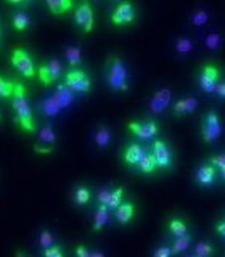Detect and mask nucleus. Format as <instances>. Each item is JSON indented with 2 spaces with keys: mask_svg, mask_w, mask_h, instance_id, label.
<instances>
[{
  "mask_svg": "<svg viewBox=\"0 0 225 257\" xmlns=\"http://www.w3.org/2000/svg\"><path fill=\"white\" fill-rule=\"evenodd\" d=\"M173 249L171 245H161L153 252V257H173Z\"/></svg>",
  "mask_w": 225,
  "mask_h": 257,
  "instance_id": "36",
  "label": "nucleus"
},
{
  "mask_svg": "<svg viewBox=\"0 0 225 257\" xmlns=\"http://www.w3.org/2000/svg\"><path fill=\"white\" fill-rule=\"evenodd\" d=\"M167 230L174 238H179L188 234V226L184 220L179 219V217H173V219L169 220Z\"/></svg>",
  "mask_w": 225,
  "mask_h": 257,
  "instance_id": "18",
  "label": "nucleus"
},
{
  "mask_svg": "<svg viewBox=\"0 0 225 257\" xmlns=\"http://www.w3.org/2000/svg\"><path fill=\"white\" fill-rule=\"evenodd\" d=\"M192 240H193V237L189 233L183 235V237L174 238L173 243H171V249H173L174 256L184 253V252L189 248L190 244H192Z\"/></svg>",
  "mask_w": 225,
  "mask_h": 257,
  "instance_id": "19",
  "label": "nucleus"
},
{
  "mask_svg": "<svg viewBox=\"0 0 225 257\" xmlns=\"http://www.w3.org/2000/svg\"><path fill=\"white\" fill-rule=\"evenodd\" d=\"M111 196H112V190L109 189H104L102 192H99L98 194V202H99V205H104L108 207L109 202H111Z\"/></svg>",
  "mask_w": 225,
  "mask_h": 257,
  "instance_id": "38",
  "label": "nucleus"
},
{
  "mask_svg": "<svg viewBox=\"0 0 225 257\" xmlns=\"http://www.w3.org/2000/svg\"><path fill=\"white\" fill-rule=\"evenodd\" d=\"M44 257H64L59 245H52L49 248L44 249Z\"/></svg>",
  "mask_w": 225,
  "mask_h": 257,
  "instance_id": "39",
  "label": "nucleus"
},
{
  "mask_svg": "<svg viewBox=\"0 0 225 257\" xmlns=\"http://www.w3.org/2000/svg\"><path fill=\"white\" fill-rule=\"evenodd\" d=\"M123 196H124V188L123 187H117L116 189L112 190V196H111V202H109L108 208L109 210H116L119 206L123 203Z\"/></svg>",
  "mask_w": 225,
  "mask_h": 257,
  "instance_id": "34",
  "label": "nucleus"
},
{
  "mask_svg": "<svg viewBox=\"0 0 225 257\" xmlns=\"http://www.w3.org/2000/svg\"><path fill=\"white\" fill-rule=\"evenodd\" d=\"M43 111L48 116H54L61 111V107L58 105L57 100L54 99V96H49L43 102Z\"/></svg>",
  "mask_w": 225,
  "mask_h": 257,
  "instance_id": "28",
  "label": "nucleus"
},
{
  "mask_svg": "<svg viewBox=\"0 0 225 257\" xmlns=\"http://www.w3.org/2000/svg\"><path fill=\"white\" fill-rule=\"evenodd\" d=\"M222 123L220 116L215 111H208L203 116L201 123V135L206 144H212L221 137Z\"/></svg>",
  "mask_w": 225,
  "mask_h": 257,
  "instance_id": "3",
  "label": "nucleus"
},
{
  "mask_svg": "<svg viewBox=\"0 0 225 257\" xmlns=\"http://www.w3.org/2000/svg\"><path fill=\"white\" fill-rule=\"evenodd\" d=\"M137 167H138V170H139V171H142L143 174L153 173L156 167H157V165H156V160H155V157H153V155H147L146 158L142 161L141 164L137 165Z\"/></svg>",
  "mask_w": 225,
  "mask_h": 257,
  "instance_id": "26",
  "label": "nucleus"
},
{
  "mask_svg": "<svg viewBox=\"0 0 225 257\" xmlns=\"http://www.w3.org/2000/svg\"><path fill=\"white\" fill-rule=\"evenodd\" d=\"M90 201V190L86 187H77L75 192V203L79 206L86 205Z\"/></svg>",
  "mask_w": 225,
  "mask_h": 257,
  "instance_id": "30",
  "label": "nucleus"
},
{
  "mask_svg": "<svg viewBox=\"0 0 225 257\" xmlns=\"http://www.w3.org/2000/svg\"><path fill=\"white\" fill-rule=\"evenodd\" d=\"M224 257H225V256H224Z\"/></svg>",
  "mask_w": 225,
  "mask_h": 257,
  "instance_id": "46",
  "label": "nucleus"
},
{
  "mask_svg": "<svg viewBox=\"0 0 225 257\" xmlns=\"http://www.w3.org/2000/svg\"><path fill=\"white\" fill-rule=\"evenodd\" d=\"M12 107L16 112V116L18 118L21 127L26 130V132H35V125L32 120L31 108H30L29 103L26 98V90H25L24 85L20 82H15V93L12 96Z\"/></svg>",
  "mask_w": 225,
  "mask_h": 257,
  "instance_id": "1",
  "label": "nucleus"
},
{
  "mask_svg": "<svg viewBox=\"0 0 225 257\" xmlns=\"http://www.w3.org/2000/svg\"><path fill=\"white\" fill-rule=\"evenodd\" d=\"M175 48L178 50V53H180V54H189L193 50V48H194V44H193V40L190 38H188V36H181V38H179L176 40Z\"/></svg>",
  "mask_w": 225,
  "mask_h": 257,
  "instance_id": "25",
  "label": "nucleus"
},
{
  "mask_svg": "<svg viewBox=\"0 0 225 257\" xmlns=\"http://www.w3.org/2000/svg\"><path fill=\"white\" fill-rule=\"evenodd\" d=\"M30 25V17L27 13L25 12H17L13 17V26L18 31H24L29 27Z\"/></svg>",
  "mask_w": 225,
  "mask_h": 257,
  "instance_id": "27",
  "label": "nucleus"
},
{
  "mask_svg": "<svg viewBox=\"0 0 225 257\" xmlns=\"http://www.w3.org/2000/svg\"><path fill=\"white\" fill-rule=\"evenodd\" d=\"M198 108V100L193 96H188V98H183V99H179L178 102L174 104L173 112L175 116L181 117L185 116V114H190Z\"/></svg>",
  "mask_w": 225,
  "mask_h": 257,
  "instance_id": "14",
  "label": "nucleus"
},
{
  "mask_svg": "<svg viewBox=\"0 0 225 257\" xmlns=\"http://www.w3.org/2000/svg\"><path fill=\"white\" fill-rule=\"evenodd\" d=\"M72 90H70V89L66 86V85H59L58 89H57V93L54 94V99L57 100V103H58V105L62 108H64V107H67L68 104H70L71 102H72V93H71Z\"/></svg>",
  "mask_w": 225,
  "mask_h": 257,
  "instance_id": "21",
  "label": "nucleus"
},
{
  "mask_svg": "<svg viewBox=\"0 0 225 257\" xmlns=\"http://www.w3.org/2000/svg\"><path fill=\"white\" fill-rule=\"evenodd\" d=\"M208 20H210V15L206 11H196L190 16V22H192L193 26L197 27L205 26L208 22Z\"/></svg>",
  "mask_w": 225,
  "mask_h": 257,
  "instance_id": "29",
  "label": "nucleus"
},
{
  "mask_svg": "<svg viewBox=\"0 0 225 257\" xmlns=\"http://www.w3.org/2000/svg\"><path fill=\"white\" fill-rule=\"evenodd\" d=\"M210 164L212 165L217 171H219V170L225 169V155L212 156V157L210 158Z\"/></svg>",
  "mask_w": 225,
  "mask_h": 257,
  "instance_id": "37",
  "label": "nucleus"
},
{
  "mask_svg": "<svg viewBox=\"0 0 225 257\" xmlns=\"http://www.w3.org/2000/svg\"><path fill=\"white\" fill-rule=\"evenodd\" d=\"M205 45L210 50H217L222 45V36L219 32H210L205 38Z\"/></svg>",
  "mask_w": 225,
  "mask_h": 257,
  "instance_id": "24",
  "label": "nucleus"
},
{
  "mask_svg": "<svg viewBox=\"0 0 225 257\" xmlns=\"http://www.w3.org/2000/svg\"><path fill=\"white\" fill-rule=\"evenodd\" d=\"M73 3L71 0H48L47 7L53 15H62L72 8Z\"/></svg>",
  "mask_w": 225,
  "mask_h": 257,
  "instance_id": "20",
  "label": "nucleus"
},
{
  "mask_svg": "<svg viewBox=\"0 0 225 257\" xmlns=\"http://www.w3.org/2000/svg\"><path fill=\"white\" fill-rule=\"evenodd\" d=\"M39 141L45 144H53L56 142V134H54V130L52 128V126L47 125L45 127L41 128Z\"/></svg>",
  "mask_w": 225,
  "mask_h": 257,
  "instance_id": "32",
  "label": "nucleus"
},
{
  "mask_svg": "<svg viewBox=\"0 0 225 257\" xmlns=\"http://www.w3.org/2000/svg\"><path fill=\"white\" fill-rule=\"evenodd\" d=\"M54 243V239H53V235L50 231L48 230H43L40 233V245L43 247L44 249L49 248V247H52V245Z\"/></svg>",
  "mask_w": 225,
  "mask_h": 257,
  "instance_id": "35",
  "label": "nucleus"
},
{
  "mask_svg": "<svg viewBox=\"0 0 225 257\" xmlns=\"http://www.w3.org/2000/svg\"><path fill=\"white\" fill-rule=\"evenodd\" d=\"M109 220V208L104 205H99L95 211L93 222V231H100Z\"/></svg>",
  "mask_w": 225,
  "mask_h": 257,
  "instance_id": "17",
  "label": "nucleus"
},
{
  "mask_svg": "<svg viewBox=\"0 0 225 257\" xmlns=\"http://www.w3.org/2000/svg\"><path fill=\"white\" fill-rule=\"evenodd\" d=\"M184 257H198V256H197L196 253H190V254H187V256H184Z\"/></svg>",
  "mask_w": 225,
  "mask_h": 257,
  "instance_id": "45",
  "label": "nucleus"
},
{
  "mask_svg": "<svg viewBox=\"0 0 225 257\" xmlns=\"http://www.w3.org/2000/svg\"><path fill=\"white\" fill-rule=\"evenodd\" d=\"M135 18V11L132 3L123 2L116 7L111 16L112 25L115 26H121V25L132 24Z\"/></svg>",
  "mask_w": 225,
  "mask_h": 257,
  "instance_id": "8",
  "label": "nucleus"
},
{
  "mask_svg": "<svg viewBox=\"0 0 225 257\" xmlns=\"http://www.w3.org/2000/svg\"><path fill=\"white\" fill-rule=\"evenodd\" d=\"M90 257H105V256L100 251H93L90 252Z\"/></svg>",
  "mask_w": 225,
  "mask_h": 257,
  "instance_id": "43",
  "label": "nucleus"
},
{
  "mask_svg": "<svg viewBox=\"0 0 225 257\" xmlns=\"http://www.w3.org/2000/svg\"><path fill=\"white\" fill-rule=\"evenodd\" d=\"M128 128L133 135H135L139 139H143V141L153 138L160 130L158 123L155 122V121H148V122L132 121V122L128 123Z\"/></svg>",
  "mask_w": 225,
  "mask_h": 257,
  "instance_id": "7",
  "label": "nucleus"
},
{
  "mask_svg": "<svg viewBox=\"0 0 225 257\" xmlns=\"http://www.w3.org/2000/svg\"><path fill=\"white\" fill-rule=\"evenodd\" d=\"M39 79L44 85H49L50 82L56 81L61 77L62 75V66L57 59L47 62V63L41 64L39 67Z\"/></svg>",
  "mask_w": 225,
  "mask_h": 257,
  "instance_id": "11",
  "label": "nucleus"
},
{
  "mask_svg": "<svg viewBox=\"0 0 225 257\" xmlns=\"http://www.w3.org/2000/svg\"><path fill=\"white\" fill-rule=\"evenodd\" d=\"M220 81V71L216 64L206 63L198 72V85L202 90L207 94L215 93Z\"/></svg>",
  "mask_w": 225,
  "mask_h": 257,
  "instance_id": "4",
  "label": "nucleus"
},
{
  "mask_svg": "<svg viewBox=\"0 0 225 257\" xmlns=\"http://www.w3.org/2000/svg\"><path fill=\"white\" fill-rule=\"evenodd\" d=\"M66 58L71 66H77L81 62V50L77 47H70L66 50Z\"/></svg>",
  "mask_w": 225,
  "mask_h": 257,
  "instance_id": "31",
  "label": "nucleus"
},
{
  "mask_svg": "<svg viewBox=\"0 0 225 257\" xmlns=\"http://www.w3.org/2000/svg\"><path fill=\"white\" fill-rule=\"evenodd\" d=\"M215 229H216L217 234H219L220 237H222L225 239V220H221V221L217 222Z\"/></svg>",
  "mask_w": 225,
  "mask_h": 257,
  "instance_id": "42",
  "label": "nucleus"
},
{
  "mask_svg": "<svg viewBox=\"0 0 225 257\" xmlns=\"http://www.w3.org/2000/svg\"><path fill=\"white\" fill-rule=\"evenodd\" d=\"M152 155L158 169H169L173 165V152L164 141H156L153 143Z\"/></svg>",
  "mask_w": 225,
  "mask_h": 257,
  "instance_id": "10",
  "label": "nucleus"
},
{
  "mask_svg": "<svg viewBox=\"0 0 225 257\" xmlns=\"http://www.w3.org/2000/svg\"><path fill=\"white\" fill-rule=\"evenodd\" d=\"M148 153L146 152V149L141 146V144H130L124 152V161L128 165H139L142 161L146 158Z\"/></svg>",
  "mask_w": 225,
  "mask_h": 257,
  "instance_id": "13",
  "label": "nucleus"
},
{
  "mask_svg": "<svg viewBox=\"0 0 225 257\" xmlns=\"http://www.w3.org/2000/svg\"><path fill=\"white\" fill-rule=\"evenodd\" d=\"M217 173H219L220 178H221L222 180H225V169H222V170H219V171H217Z\"/></svg>",
  "mask_w": 225,
  "mask_h": 257,
  "instance_id": "44",
  "label": "nucleus"
},
{
  "mask_svg": "<svg viewBox=\"0 0 225 257\" xmlns=\"http://www.w3.org/2000/svg\"><path fill=\"white\" fill-rule=\"evenodd\" d=\"M217 170L211 164H203L197 169L196 180L201 187H211L215 183Z\"/></svg>",
  "mask_w": 225,
  "mask_h": 257,
  "instance_id": "12",
  "label": "nucleus"
},
{
  "mask_svg": "<svg viewBox=\"0 0 225 257\" xmlns=\"http://www.w3.org/2000/svg\"><path fill=\"white\" fill-rule=\"evenodd\" d=\"M75 254L76 257H90V252L85 245H77L75 248Z\"/></svg>",
  "mask_w": 225,
  "mask_h": 257,
  "instance_id": "41",
  "label": "nucleus"
},
{
  "mask_svg": "<svg viewBox=\"0 0 225 257\" xmlns=\"http://www.w3.org/2000/svg\"><path fill=\"white\" fill-rule=\"evenodd\" d=\"M170 102H171V91L169 89H161V90L156 91L149 105L153 112L158 113V112L164 111L170 104Z\"/></svg>",
  "mask_w": 225,
  "mask_h": 257,
  "instance_id": "15",
  "label": "nucleus"
},
{
  "mask_svg": "<svg viewBox=\"0 0 225 257\" xmlns=\"http://www.w3.org/2000/svg\"><path fill=\"white\" fill-rule=\"evenodd\" d=\"M198 257H212L215 254V247L207 240H201L194 245V252Z\"/></svg>",
  "mask_w": 225,
  "mask_h": 257,
  "instance_id": "22",
  "label": "nucleus"
},
{
  "mask_svg": "<svg viewBox=\"0 0 225 257\" xmlns=\"http://www.w3.org/2000/svg\"><path fill=\"white\" fill-rule=\"evenodd\" d=\"M75 21L77 26L81 27L85 32H90L94 27V16L90 3L82 2L75 11Z\"/></svg>",
  "mask_w": 225,
  "mask_h": 257,
  "instance_id": "9",
  "label": "nucleus"
},
{
  "mask_svg": "<svg viewBox=\"0 0 225 257\" xmlns=\"http://www.w3.org/2000/svg\"><path fill=\"white\" fill-rule=\"evenodd\" d=\"M15 93V82L7 81L0 77V98H12Z\"/></svg>",
  "mask_w": 225,
  "mask_h": 257,
  "instance_id": "33",
  "label": "nucleus"
},
{
  "mask_svg": "<svg viewBox=\"0 0 225 257\" xmlns=\"http://www.w3.org/2000/svg\"><path fill=\"white\" fill-rule=\"evenodd\" d=\"M107 81L111 89L116 91H126L129 89L128 70L119 57H114L108 63Z\"/></svg>",
  "mask_w": 225,
  "mask_h": 257,
  "instance_id": "2",
  "label": "nucleus"
},
{
  "mask_svg": "<svg viewBox=\"0 0 225 257\" xmlns=\"http://www.w3.org/2000/svg\"><path fill=\"white\" fill-rule=\"evenodd\" d=\"M64 85L70 90L77 93H89L91 89V81L88 73L81 70H71L64 76Z\"/></svg>",
  "mask_w": 225,
  "mask_h": 257,
  "instance_id": "5",
  "label": "nucleus"
},
{
  "mask_svg": "<svg viewBox=\"0 0 225 257\" xmlns=\"http://www.w3.org/2000/svg\"><path fill=\"white\" fill-rule=\"evenodd\" d=\"M111 142V133L105 126H100L95 133V143L99 148H107Z\"/></svg>",
  "mask_w": 225,
  "mask_h": 257,
  "instance_id": "23",
  "label": "nucleus"
},
{
  "mask_svg": "<svg viewBox=\"0 0 225 257\" xmlns=\"http://www.w3.org/2000/svg\"><path fill=\"white\" fill-rule=\"evenodd\" d=\"M134 216V206L130 202H123L119 207L115 210V217L117 222L121 225H126L132 221Z\"/></svg>",
  "mask_w": 225,
  "mask_h": 257,
  "instance_id": "16",
  "label": "nucleus"
},
{
  "mask_svg": "<svg viewBox=\"0 0 225 257\" xmlns=\"http://www.w3.org/2000/svg\"><path fill=\"white\" fill-rule=\"evenodd\" d=\"M12 64L17 71H20L25 77H32L35 75V67L31 57L25 49H15L12 53Z\"/></svg>",
  "mask_w": 225,
  "mask_h": 257,
  "instance_id": "6",
  "label": "nucleus"
},
{
  "mask_svg": "<svg viewBox=\"0 0 225 257\" xmlns=\"http://www.w3.org/2000/svg\"><path fill=\"white\" fill-rule=\"evenodd\" d=\"M219 99L225 100V81H219L216 89H215V93Z\"/></svg>",
  "mask_w": 225,
  "mask_h": 257,
  "instance_id": "40",
  "label": "nucleus"
}]
</instances>
